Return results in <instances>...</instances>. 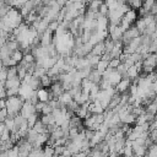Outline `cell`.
<instances>
[{"mask_svg": "<svg viewBox=\"0 0 157 157\" xmlns=\"http://www.w3.org/2000/svg\"><path fill=\"white\" fill-rule=\"evenodd\" d=\"M6 118H7V110H6V108H1L0 109V121L4 123V120Z\"/></svg>", "mask_w": 157, "mask_h": 157, "instance_id": "22", "label": "cell"}, {"mask_svg": "<svg viewBox=\"0 0 157 157\" xmlns=\"http://www.w3.org/2000/svg\"><path fill=\"white\" fill-rule=\"evenodd\" d=\"M108 67V61H105V60H102V59H99V61L96 64V66H94V69L98 71V72H103L105 69Z\"/></svg>", "mask_w": 157, "mask_h": 157, "instance_id": "12", "label": "cell"}, {"mask_svg": "<svg viewBox=\"0 0 157 157\" xmlns=\"http://www.w3.org/2000/svg\"><path fill=\"white\" fill-rule=\"evenodd\" d=\"M5 88H18L21 85V80L18 77H13V78H7L5 81Z\"/></svg>", "mask_w": 157, "mask_h": 157, "instance_id": "5", "label": "cell"}, {"mask_svg": "<svg viewBox=\"0 0 157 157\" xmlns=\"http://www.w3.org/2000/svg\"><path fill=\"white\" fill-rule=\"evenodd\" d=\"M39 120H40L44 125H49V124L55 123V121H54V117H53L52 113H50V114H42V117H40Z\"/></svg>", "mask_w": 157, "mask_h": 157, "instance_id": "10", "label": "cell"}, {"mask_svg": "<svg viewBox=\"0 0 157 157\" xmlns=\"http://www.w3.org/2000/svg\"><path fill=\"white\" fill-rule=\"evenodd\" d=\"M130 85H131V80H130V78H121V80L114 86V91L118 92V93L128 92Z\"/></svg>", "mask_w": 157, "mask_h": 157, "instance_id": "2", "label": "cell"}, {"mask_svg": "<svg viewBox=\"0 0 157 157\" xmlns=\"http://www.w3.org/2000/svg\"><path fill=\"white\" fill-rule=\"evenodd\" d=\"M38 114L37 113H33V114H31L26 120H27V125H28V128H32L33 125H34V123L38 120Z\"/></svg>", "mask_w": 157, "mask_h": 157, "instance_id": "14", "label": "cell"}, {"mask_svg": "<svg viewBox=\"0 0 157 157\" xmlns=\"http://www.w3.org/2000/svg\"><path fill=\"white\" fill-rule=\"evenodd\" d=\"M28 0H13V2H12V6L11 7H15V9H17V10H20L26 2H27Z\"/></svg>", "mask_w": 157, "mask_h": 157, "instance_id": "19", "label": "cell"}, {"mask_svg": "<svg viewBox=\"0 0 157 157\" xmlns=\"http://www.w3.org/2000/svg\"><path fill=\"white\" fill-rule=\"evenodd\" d=\"M16 67H17V77L22 81L23 77H25L26 74H27V70H26L23 66H21V65H16Z\"/></svg>", "mask_w": 157, "mask_h": 157, "instance_id": "15", "label": "cell"}, {"mask_svg": "<svg viewBox=\"0 0 157 157\" xmlns=\"http://www.w3.org/2000/svg\"><path fill=\"white\" fill-rule=\"evenodd\" d=\"M2 5H5V0H0V7H1Z\"/></svg>", "mask_w": 157, "mask_h": 157, "instance_id": "23", "label": "cell"}, {"mask_svg": "<svg viewBox=\"0 0 157 157\" xmlns=\"http://www.w3.org/2000/svg\"><path fill=\"white\" fill-rule=\"evenodd\" d=\"M10 56H11V58H12V59L18 64V63L22 60V58H23V53H22L20 49H16V50H13V52L11 53V55H10Z\"/></svg>", "mask_w": 157, "mask_h": 157, "instance_id": "13", "label": "cell"}, {"mask_svg": "<svg viewBox=\"0 0 157 157\" xmlns=\"http://www.w3.org/2000/svg\"><path fill=\"white\" fill-rule=\"evenodd\" d=\"M120 80H121V75H120L118 71H115V70H113V71L108 75V78H107V81L110 83L112 87H114Z\"/></svg>", "mask_w": 157, "mask_h": 157, "instance_id": "4", "label": "cell"}, {"mask_svg": "<svg viewBox=\"0 0 157 157\" xmlns=\"http://www.w3.org/2000/svg\"><path fill=\"white\" fill-rule=\"evenodd\" d=\"M119 64H120V60H119L118 58H113V59H110V60L108 61V66L112 67V69H115Z\"/></svg>", "mask_w": 157, "mask_h": 157, "instance_id": "20", "label": "cell"}, {"mask_svg": "<svg viewBox=\"0 0 157 157\" xmlns=\"http://www.w3.org/2000/svg\"><path fill=\"white\" fill-rule=\"evenodd\" d=\"M13 77H17V67L10 66L7 67V78H13Z\"/></svg>", "mask_w": 157, "mask_h": 157, "instance_id": "16", "label": "cell"}, {"mask_svg": "<svg viewBox=\"0 0 157 157\" xmlns=\"http://www.w3.org/2000/svg\"><path fill=\"white\" fill-rule=\"evenodd\" d=\"M4 98H6V88L4 82H0V99H4Z\"/></svg>", "mask_w": 157, "mask_h": 157, "instance_id": "21", "label": "cell"}, {"mask_svg": "<svg viewBox=\"0 0 157 157\" xmlns=\"http://www.w3.org/2000/svg\"><path fill=\"white\" fill-rule=\"evenodd\" d=\"M44 105H45V102H40V101H38V102L34 104V110H36V113H37L38 115L42 114V110H43Z\"/></svg>", "mask_w": 157, "mask_h": 157, "instance_id": "17", "label": "cell"}, {"mask_svg": "<svg viewBox=\"0 0 157 157\" xmlns=\"http://www.w3.org/2000/svg\"><path fill=\"white\" fill-rule=\"evenodd\" d=\"M39 82H40V87L49 88V86L52 85V78L45 74V75H43L42 77H39Z\"/></svg>", "mask_w": 157, "mask_h": 157, "instance_id": "9", "label": "cell"}, {"mask_svg": "<svg viewBox=\"0 0 157 157\" xmlns=\"http://www.w3.org/2000/svg\"><path fill=\"white\" fill-rule=\"evenodd\" d=\"M135 27L137 28V31L140 32V34L144 33V31H145V28H146V23L144 22V18H142V17H140V18H137V20L135 21Z\"/></svg>", "mask_w": 157, "mask_h": 157, "instance_id": "11", "label": "cell"}, {"mask_svg": "<svg viewBox=\"0 0 157 157\" xmlns=\"http://www.w3.org/2000/svg\"><path fill=\"white\" fill-rule=\"evenodd\" d=\"M124 18H126L131 25L137 20V12H136V10H134V9H130V10H128L125 13H124V16H123Z\"/></svg>", "mask_w": 157, "mask_h": 157, "instance_id": "6", "label": "cell"}, {"mask_svg": "<svg viewBox=\"0 0 157 157\" xmlns=\"http://www.w3.org/2000/svg\"><path fill=\"white\" fill-rule=\"evenodd\" d=\"M32 129H33L37 134H44V132H47V126H45L39 119L34 123V125L32 126Z\"/></svg>", "mask_w": 157, "mask_h": 157, "instance_id": "8", "label": "cell"}, {"mask_svg": "<svg viewBox=\"0 0 157 157\" xmlns=\"http://www.w3.org/2000/svg\"><path fill=\"white\" fill-rule=\"evenodd\" d=\"M98 13H101L102 16H105V17H107V15H108V7H107V5L104 4V1L99 5V7H98Z\"/></svg>", "mask_w": 157, "mask_h": 157, "instance_id": "18", "label": "cell"}, {"mask_svg": "<svg viewBox=\"0 0 157 157\" xmlns=\"http://www.w3.org/2000/svg\"><path fill=\"white\" fill-rule=\"evenodd\" d=\"M87 78H88L90 81H92L93 83H97V85H98L99 81H101V72H98L96 69H92V70L90 71Z\"/></svg>", "mask_w": 157, "mask_h": 157, "instance_id": "7", "label": "cell"}, {"mask_svg": "<svg viewBox=\"0 0 157 157\" xmlns=\"http://www.w3.org/2000/svg\"><path fill=\"white\" fill-rule=\"evenodd\" d=\"M33 113H36V110H34V104H32L29 101H25L23 103H22V107H21V109H20V114L23 117V118H28L31 114H33Z\"/></svg>", "mask_w": 157, "mask_h": 157, "instance_id": "1", "label": "cell"}, {"mask_svg": "<svg viewBox=\"0 0 157 157\" xmlns=\"http://www.w3.org/2000/svg\"><path fill=\"white\" fill-rule=\"evenodd\" d=\"M39 39H40V45L47 47L49 44H52L53 42V32H50L49 29H45L43 33L39 34Z\"/></svg>", "mask_w": 157, "mask_h": 157, "instance_id": "3", "label": "cell"}]
</instances>
